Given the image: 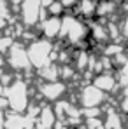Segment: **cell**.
<instances>
[{
	"label": "cell",
	"mask_w": 128,
	"mask_h": 129,
	"mask_svg": "<svg viewBox=\"0 0 128 129\" xmlns=\"http://www.w3.org/2000/svg\"><path fill=\"white\" fill-rule=\"evenodd\" d=\"M28 56H30V63L33 66V70H41L42 66L49 63H54L58 59V51H54V45L49 39H33L32 42H28Z\"/></svg>",
	"instance_id": "6da1fadb"
},
{
	"label": "cell",
	"mask_w": 128,
	"mask_h": 129,
	"mask_svg": "<svg viewBox=\"0 0 128 129\" xmlns=\"http://www.w3.org/2000/svg\"><path fill=\"white\" fill-rule=\"evenodd\" d=\"M88 35H89V26L81 18L72 16V14L63 16L60 39H63L65 42H68L70 45H81L86 40Z\"/></svg>",
	"instance_id": "7a4b0ae2"
},
{
	"label": "cell",
	"mask_w": 128,
	"mask_h": 129,
	"mask_svg": "<svg viewBox=\"0 0 128 129\" xmlns=\"http://www.w3.org/2000/svg\"><path fill=\"white\" fill-rule=\"evenodd\" d=\"M20 16H21L23 26L33 28L49 14H47V9L42 7L41 0H23L20 5Z\"/></svg>",
	"instance_id": "3957f363"
},
{
	"label": "cell",
	"mask_w": 128,
	"mask_h": 129,
	"mask_svg": "<svg viewBox=\"0 0 128 129\" xmlns=\"http://www.w3.org/2000/svg\"><path fill=\"white\" fill-rule=\"evenodd\" d=\"M5 96H7V103L9 107L16 112H23L28 107V84L23 80L11 82L9 87L5 89Z\"/></svg>",
	"instance_id": "277c9868"
},
{
	"label": "cell",
	"mask_w": 128,
	"mask_h": 129,
	"mask_svg": "<svg viewBox=\"0 0 128 129\" xmlns=\"http://www.w3.org/2000/svg\"><path fill=\"white\" fill-rule=\"evenodd\" d=\"M7 63L12 70L16 72H28L32 70L33 66L30 63V56H28V51L21 42H14L12 47L9 49L7 52Z\"/></svg>",
	"instance_id": "5b68a950"
},
{
	"label": "cell",
	"mask_w": 128,
	"mask_h": 129,
	"mask_svg": "<svg viewBox=\"0 0 128 129\" xmlns=\"http://www.w3.org/2000/svg\"><path fill=\"white\" fill-rule=\"evenodd\" d=\"M105 94L107 92H104L102 89H98L91 82L81 89L79 98H81V103L84 105V108H91V107H100L105 101Z\"/></svg>",
	"instance_id": "8992f818"
},
{
	"label": "cell",
	"mask_w": 128,
	"mask_h": 129,
	"mask_svg": "<svg viewBox=\"0 0 128 129\" xmlns=\"http://www.w3.org/2000/svg\"><path fill=\"white\" fill-rule=\"evenodd\" d=\"M62 21H63V16H47V18H44L42 21L39 23V28H41V33H42L44 39H49V40L58 39L60 33H62Z\"/></svg>",
	"instance_id": "52a82bcc"
},
{
	"label": "cell",
	"mask_w": 128,
	"mask_h": 129,
	"mask_svg": "<svg viewBox=\"0 0 128 129\" xmlns=\"http://www.w3.org/2000/svg\"><path fill=\"white\" fill-rule=\"evenodd\" d=\"M39 91H41V94H42L46 100L56 101V100H60L65 94L67 87H65V84L60 82V80H51V82H44L42 86L39 87Z\"/></svg>",
	"instance_id": "ba28073f"
},
{
	"label": "cell",
	"mask_w": 128,
	"mask_h": 129,
	"mask_svg": "<svg viewBox=\"0 0 128 129\" xmlns=\"http://www.w3.org/2000/svg\"><path fill=\"white\" fill-rule=\"evenodd\" d=\"M93 84L102 89L104 92H111L114 91L118 84V75H114L112 72H100V73H95L93 75Z\"/></svg>",
	"instance_id": "9c48e42d"
},
{
	"label": "cell",
	"mask_w": 128,
	"mask_h": 129,
	"mask_svg": "<svg viewBox=\"0 0 128 129\" xmlns=\"http://www.w3.org/2000/svg\"><path fill=\"white\" fill-rule=\"evenodd\" d=\"M97 4H98V0H79L77 2V16H81V18H95L97 16Z\"/></svg>",
	"instance_id": "30bf717a"
},
{
	"label": "cell",
	"mask_w": 128,
	"mask_h": 129,
	"mask_svg": "<svg viewBox=\"0 0 128 129\" xmlns=\"http://www.w3.org/2000/svg\"><path fill=\"white\" fill-rule=\"evenodd\" d=\"M37 75L42 80H46V82L58 80L60 79V66L54 64V63H49V64H46V66H42L41 70H37Z\"/></svg>",
	"instance_id": "8fae6325"
},
{
	"label": "cell",
	"mask_w": 128,
	"mask_h": 129,
	"mask_svg": "<svg viewBox=\"0 0 128 129\" xmlns=\"http://www.w3.org/2000/svg\"><path fill=\"white\" fill-rule=\"evenodd\" d=\"M116 9H118V5L114 0H100L97 4V16L98 18H111V16H114Z\"/></svg>",
	"instance_id": "7c38bea8"
},
{
	"label": "cell",
	"mask_w": 128,
	"mask_h": 129,
	"mask_svg": "<svg viewBox=\"0 0 128 129\" xmlns=\"http://www.w3.org/2000/svg\"><path fill=\"white\" fill-rule=\"evenodd\" d=\"M89 59H91V56L88 54V51H77L76 54H74V59H72V63L76 66V70L77 72H88V64H89Z\"/></svg>",
	"instance_id": "4fadbf2b"
},
{
	"label": "cell",
	"mask_w": 128,
	"mask_h": 129,
	"mask_svg": "<svg viewBox=\"0 0 128 129\" xmlns=\"http://www.w3.org/2000/svg\"><path fill=\"white\" fill-rule=\"evenodd\" d=\"M89 33L93 35V39L97 40V44H104V45H105V42L111 40V39H109L107 26H102V24H93L91 30H89Z\"/></svg>",
	"instance_id": "5bb4252c"
},
{
	"label": "cell",
	"mask_w": 128,
	"mask_h": 129,
	"mask_svg": "<svg viewBox=\"0 0 128 129\" xmlns=\"http://www.w3.org/2000/svg\"><path fill=\"white\" fill-rule=\"evenodd\" d=\"M54 124V113L49 108H44L41 112V119H39V126H42V129H49Z\"/></svg>",
	"instance_id": "9a60e30c"
},
{
	"label": "cell",
	"mask_w": 128,
	"mask_h": 129,
	"mask_svg": "<svg viewBox=\"0 0 128 129\" xmlns=\"http://www.w3.org/2000/svg\"><path fill=\"white\" fill-rule=\"evenodd\" d=\"M65 5L62 4V0H54L49 7H47V14L49 16H65Z\"/></svg>",
	"instance_id": "2e32d148"
},
{
	"label": "cell",
	"mask_w": 128,
	"mask_h": 129,
	"mask_svg": "<svg viewBox=\"0 0 128 129\" xmlns=\"http://www.w3.org/2000/svg\"><path fill=\"white\" fill-rule=\"evenodd\" d=\"M121 52H125V47L119 45V44H105V47H104V54L109 58H114Z\"/></svg>",
	"instance_id": "e0dca14e"
},
{
	"label": "cell",
	"mask_w": 128,
	"mask_h": 129,
	"mask_svg": "<svg viewBox=\"0 0 128 129\" xmlns=\"http://www.w3.org/2000/svg\"><path fill=\"white\" fill-rule=\"evenodd\" d=\"M76 73H77V70H76V66H72V64H60V79H63V80H70V79H74L76 77Z\"/></svg>",
	"instance_id": "ac0fdd59"
},
{
	"label": "cell",
	"mask_w": 128,
	"mask_h": 129,
	"mask_svg": "<svg viewBox=\"0 0 128 129\" xmlns=\"http://www.w3.org/2000/svg\"><path fill=\"white\" fill-rule=\"evenodd\" d=\"M12 44H14V39H12L11 35L2 33V35H0V54L9 52V49L12 47Z\"/></svg>",
	"instance_id": "d6986e66"
},
{
	"label": "cell",
	"mask_w": 128,
	"mask_h": 129,
	"mask_svg": "<svg viewBox=\"0 0 128 129\" xmlns=\"http://www.w3.org/2000/svg\"><path fill=\"white\" fill-rule=\"evenodd\" d=\"M0 18L7 19V21L11 18V4L7 0H0Z\"/></svg>",
	"instance_id": "ffe728a7"
},
{
	"label": "cell",
	"mask_w": 128,
	"mask_h": 129,
	"mask_svg": "<svg viewBox=\"0 0 128 129\" xmlns=\"http://www.w3.org/2000/svg\"><path fill=\"white\" fill-rule=\"evenodd\" d=\"M119 24V31H121V37L123 39H128V14H125L121 18V21L118 23Z\"/></svg>",
	"instance_id": "44dd1931"
},
{
	"label": "cell",
	"mask_w": 128,
	"mask_h": 129,
	"mask_svg": "<svg viewBox=\"0 0 128 129\" xmlns=\"http://www.w3.org/2000/svg\"><path fill=\"white\" fill-rule=\"evenodd\" d=\"M77 2H79V0H62V4L65 5V9H72V7H76Z\"/></svg>",
	"instance_id": "7402d4cb"
},
{
	"label": "cell",
	"mask_w": 128,
	"mask_h": 129,
	"mask_svg": "<svg viewBox=\"0 0 128 129\" xmlns=\"http://www.w3.org/2000/svg\"><path fill=\"white\" fill-rule=\"evenodd\" d=\"M5 28H7V19L0 18V31H2V30H5Z\"/></svg>",
	"instance_id": "603a6c76"
},
{
	"label": "cell",
	"mask_w": 128,
	"mask_h": 129,
	"mask_svg": "<svg viewBox=\"0 0 128 129\" xmlns=\"http://www.w3.org/2000/svg\"><path fill=\"white\" fill-rule=\"evenodd\" d=\"M121 108H123L125 112H128V96H126V100H125V101L121 103Z\"/></svg>",
	"instance_id": "cb8c5ba5"
},
{
	"label": "cell",
	"mask_w": 128,
	"mask_h": 129,
	"mask_svg": "<svg viewBox=\"0 0 128 129\" xmlns=\"http://www.w3.org/2000/svg\"><path fill=\"white\" fill-rule=\"evenodd\" d=\"M4 64H5V59H4V56L0 54V70H2V66H4Z\"/></svg>",
	"instance_id": "d4e9b609"
}]
</instances>
